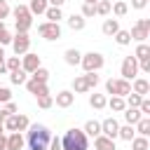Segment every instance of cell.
Segmentation results:
<instances>
[{
    "label": "cell",
    "instance_id": "6da1fadb",
    "mask_svg": "<svg viewBox=\"0 0 150 150\" xmlns=\"http://www.w3.org/2000/svg\"><path fill=\"white\" fill-rule=\"evenodd\" d=\"M28 148L30 150H47L49 141H52V134L45 124H30L28 127Z\"/></svg>",
    "mask_w": 150,
    "mask_h": 150
},
{
    "label": "cell",
    "instance_id": "7a4b0ae2",
    "mask_svg": "<svg viewBox=\"0 0 150 150\" xmlns=\"http://www.w3.org/2000/svg\"><path fill=\"white\" fill-rule=\"evenodd\" d=\"M63 150H87V136L82 129H68L66 136L61 138Z\"/></svg>",
    "mask_w": 150,
    "mask_h": 150
},
{
    "label": "cell",
    "instance_id": "3957f363",
    "mask_svg": "<svg viewBox=\"0 0 150 150\" xmlns=\"http://www.w3.org/2000/svg\"><path fill=\"white\" fill-rule=\"evenodd\" d=\"M30 23H33V14L28 12V7H26V5H16V9H14V26H16V33H28Z\"/></svg>",
    "mask_w": 150,
    "mask_h": 150
},
{
    "label": "cell",
    "instance_id": "277c9868",
    "mask_svg": "<svg viewBox=\"0 0 150 150\" xmlns=\"http://www.w3.org/2000/svg\"><path fill=\"white\" fill-rule=\"evenodd\" d=\"M80 63H82V68H84L87 73H96L98 68H103V54H98V52H87V54H82Z\"/></svg>",
    "mask_w": 150,
    "mask_h": 150
},
{
    "label": "cell",
    "instance_id": "5b68a950",
    "mask_svg": "<svg viewBox=\"0 0 150 150\" xmlns=\"http://www.w3.org/2000/svg\"><path fill=\"white\" fill-rule=\"evenodd\" d=\"M105 91L112 94V96H122V98H124L127 94H131V84H129L127 80H122V77H120V80H112V77H110V80L105 82Z\"/></svg>",
    "mask_w": 150,
    "mask_h": 150
},
{
    "label": "cell",
    "instance_id": "8992f818",
    "mask_svg": "<svg viewBox=\"0 0 150 150\" xmlns=\"http://www.w3.org/2000/svg\"><path fill=\"white\" fill-rule=\"evenodd\" d=\"M38 33L45 38V40H59L61 38V26L59 23H52V21H42L38 26Z\"/></svg>",
    "mask_w": 150,
    "mask_h": 150
},
{
    "label": "cell",
    "instance_id": "52a82bcc",
    "mask_svg": "<svg viewBox=\"0 0 150 150\" xmlns=\"http://www.w3.org/2000/svg\"><path fill=\"white\" fill-rule=\"evenodd\" d=\"M9 45H12V49H14L16 56H23L28 52V47H30V38H28V33H16Z\"/></svg>",
    "mask_w": 150,
    "mask_h": 150
},
{
    "label": "cell",
    "instance_id": "ba28073f",
    "mask_svg": "<svg viewBox=\"0 0 150 150\" xmlns=\"http://www.w3.org/2000/svg\"><path fill=\"white\" fill-rule=\"evenodd\" d=\"M148 33H150V19H138V23L129 30L131 40H138V42H143L148 38Z\"/></svg>",
    "mask_w": 150,
    "mask_h": 150
},
{
    "label": "cell",
    "instance_id": "9c48e42d",
    "mask_svg": "<svg viewBox=\"0 0 150 150\" xmlns=\"http://www.w3.org/2000/svg\"><path fill=\"white\" fill-rule=\"evenodd\" d=\"M138 75V61L134 59V56H124V61H122V80H134Z\"/></svg>",
    "mask_w": 150,
    "mask_h": 150
},
{
    "label": "cell",
    "instance_id": "30bf717a",
    "mask_svg": "<svg viewBox=\"0 0 150 150\" xmlns=\"http://www.w3.org/2000/svg\"><path fill=\"white\" fill-rule=\"evenodd\" d=\"M40 68V56L38 54H33V52H26L23 56H21V70H26V73H35Z\"/></svg>",
    "mask_w": 150,
    "mask_h": 150
},
{
    "label": "cell",
    "instance_id": "8fae6325",
    "mask_svg": "<svg viewBox=\"0 0 150 150\" xmlns=\"http://www.w3.org/2000/svg\"><path fill=\"white\" fill-rule=\"evenodd\" d=\"M117 131H120V124H117V120H115V117H108V120H103V122H101V134H103V136L115 138V136H117Z\"/></svg>",
    "mask_w": 150,
    "mask_h": 150
},
{
    "label": "cell",
    "instance_id": "7c38bea8",
    "mask_svg": "<svg viewBox=\"0 0 150 150\" xmlns=\"http://www.w3.org/2000/svg\"><path fill=\"white\" fill-rule=\"evenodd\" d=\"M26 89H28L30 94H35V96H45V94H49L47 84H42V82H35L33 77H30V80H26Z\"/></svg>",
    "mask_w": 150,
    "mask_h": 150
},
{
    "label": "cell",
    "instance_id": "4fadbf2b",
    "mask_svg": "<svg viewBox=\"0 0 150 150\" xmlns=\"http://www.w3.org/2000/svg\"><path fill=\"white\" fill-rule=\"evenodd\" d=\"M73 101H75V94H73V91H59L56 98H54V103H56L59 108H70Z\"/></svg>",
    "mask_w": 150,
    "mask_h": 150
},
{
    "label": "cell",
    "instance_id": "5bb4252c",
    "mask_svg": "<svg viewBox=\"0 0 150 150\" xmlns=\"http://www.w3.org/2000/svg\"><path fill=\"white\" fill-rule=\"evenodd\" d=\"M94 148H96V150H117V148H115V141L108 138V136H103V134H98V136L94 138Z\"/></svg>",
    "mask_w": 150,
    "mask_h": 150
},
{
    "label": "cell",
    "instance_id": "9a60e30c",
    "mask_svg": "<svg viewBox=\"0 0 150 150\" xmlns=\"http://www.w3.org/2000/svg\"><path fill=\"white\" fill-rule=\"evenodd\" d=\"M23 136L19 134V131H12L9 136H7V150H21L23 148Z\"/></svg>",
    "mask_w": 150,
    "mask_h": 150
},
{
    "label": "cell",
    "instance_id": "2e32d148",
    "mask_svg": "<svg viewBox=\"0 0 150 150\" xmlns=\"http://www.w3.org/2000/svg\"><path fill=\"white\" fill-rule=\"evenodd\" d=\"M150 91V82L143 77H134V94H138L141 98H145V94Z\"/></svg>",
    "mask_w": 150,
    "mask_h": 150
},
{
    "label": "cell",
    "instance_id": "e0dca14e",
    "mask_svg": "<svg viewBox=\"0 0 150 150\" xmlns=\"http://www.w3.org/2000/svg\"><path fill=\"white\" fill-rule=\"evenodd\" d=\"M122 112H124V120H127V124H131V127H134V124H136V122L143 117L138 108H124Z\"/></svg>",
    "mask_w": 150,
    "mask_h": 150
},
{
    "label": "cell",
    "instance_id": "ac0fdd59",
    "mask_svg": "<svg viewBox=\"0 0 150 150\" xmlns=\"http://www.w3.org/2000/svg\"><path fill=\"white\" fill-rule=\"evenodd\" d=\"M84 136H91V138H96L98 134H101V122H96V120H89L87 124H84Z\"/></svg>",
    "mask_w": 150,
    "mask_h": 150
},
{
    "label": "cell",
    "instance_id": "d6986e66",
    "mask_svg": "<svg viewBox=\"0 0 150 150\" xmlns=\"http://www.w3.org/2000/svg\"><path fill=\"white\" fill-rule=\"evenodd\" d=\"M68 28H73V30H82V28H84V16L73 12V14L68 16Z\"/></svg>",
    "mask_w": 150,
    "mask_h": 150
},
{
    "label": "cell",
    "instance_id": "ffe728a7",
    "mask_svg": "<svg viewBox=\"0 0 150 150\" xmlns=\"http://www.w3.org/2000/svg\"><path fill=\"white\" fill-rule=\"evenodd\" d=\"M101 30H103V35H115V33L120 30L117 19H105V21H103V26H101Z\"/></svg>",
    "mask_w": 150,
    "mask_h": 150
},
{
    "label": "cell",
    "instance_id": "44dd1931",
    "mask_svg": "<svg viewBox=\"0 0 150 150\" xmlns=\"http://www.w3.org/2000/svg\"><path fill=\"white\" fill-rule=\"evenodd\" d=\"M134 59L141 63V61H148L150 59V47L145 45V42H138V47H136V54H134Z\"/></svg>",
    "mask_w": 150,
    "mask_h": 150
},
{
    "label": "cell",
    "instance_id": "7402d4cb",
    "mask_svg": "<svg viewBox=\"0 0 150 150\" xmlns=\"http://www.w3.org/2000/svg\"><path fill=\"white\" fill-rule=\"evenodd\" d=\"M49 7V2L47 0H30V5H28V12L30 14H45V9Z\"/></svg>",
    "mask_w": 150,
    "mask_h": 150
},
{
    "label": "cell",
    "instance_id": "603a6c76",
    "mask_svg": "<svg viewBox=\"0 0 150 150\" xmlns=\"http://www.w3.org/2000/svg\"><path fill=\"white\" fill-rule=\"evenodd\" d=\"M105 103H108V98H105L103 94H91V96H89V105L96 108V110H103Z\"/></svg>",
    "mask_w": 150,
    "mask_h": 150
},
{
    "label": "cell",
    "instance_id": "cb8c5ba5",
    "mask_svg": "<svg viewBox=\"0 0 150 150\" xmlns=\"http://www.w3.org/2000/svg\"><path fill=\"white\" fill-rule=\"evenodd\" d=\"M63 59H66V63H68V66H77V63H80V59H82V54H80L77 49H66Z\"/></svg>",
    "mask_w": 150,
    "mask_h": 150
},
{
    "label": "cell",
    "instance_id": "d4e9b609",
    "mask_svg": "<svg viewBox=\"0 0 150 150\" xmlns=\"http://www.w3.org/2000/svg\"><path fill=\"white\" fill-rule=\"evenodd\" d=\"M105 105H110V110H112V112H122V110L127 108V103H124V98H122V96H112Z\"/></svg>",
    "mask_w": 150,
    "mask_h": 150
},
{
    "label": "cell",
    "instance_id": "484cf974",
    "mask_svg": "<svg viewBox=\"0 0 150 150\" xmlns=\"http://www.w3.org/2000/svg\"><path fill=\"white\" fill-rule=\"evenodd\" d=\"M45 16H47L52 23H59V19H63L61 7H47V9H45Z\"/></svg>",
    "mask_w": 150,
    "mask_h": 150
},
{
    "label": "cell",
    "instance_id": "4316f807",
    "mask_svg": "<svg viewBox=\"0 0 150 150\" xmlns=\"http://www.w3.org/2000/svg\"><path fill=\"white\" fill-rule=\"evenodd\" d=\"M9 80H12V84H26V80H28V73L19 68V70L9 73Z\"/></svg>",
    "mask_w": 150,
    "mask_h": 150
},
{
    "label": "cell",
    "instance_id": "83f0119b",
    "mask_svg": "<svg viewBox=\"0 0 150 150\" xmlns=\"http://www.w3.org/2000/svg\"><path fill=\"white\" fill-rule=\"evenodd\" d=\"M136 131L148 138V134H150V120H148V117H141V120L136 122Z\"/></svg>",
    "mask_w": 150,
    "mask_h": 150
},
{
    "label": "cell",
    "instance_id": "f1b7e54d",
    "mask_svg": "<svg viewBox=\"0 0 150 150\" xmlns=\"http://www.w3.org/2000/svg\"><path fill=\"white\" fill-rule=\"evenodd\" d=\"M30 77H33L35 82H42V84H47V80H49V70L40 66V68H38V70H35V73H33Z\"/></svg>",
    "mask_w": 150,
    "mask_h": 150
},
{
    "label": "cell",
    "instance_id": "f546056e",
    "mask_svg": "<svg viewBox=\"0 0 150 150\" xmlns=\"http://www.w3.org/2000/svg\"><path fill=\"white\" fill-rule=\"evenodd\" d=\"M117 136H120V138H124V141H131V138L136 136V131H134V127H131V124H124V127H120Z\"/></svg>",
    "mask_w": 150,
    "mask_h": 150
},
{
    "label": "cell",
    "instance_id": "4dcf8cb0",
    "mask_svg": "<svg viewBox=\"0 0 150 150\" xmlns=\"http://www.w3.org/2000/svg\"><path fill=\"white\" fill-rule=\"evenodd\" d=\"M131 150H148V138L145 136H134L131 138Z\"/></svg>",
    "mask_w": 150,
    "mask_h": 150
},
{
    "label": "cell",
    "instance_id": "1f68e13d",
    "mask_svg": "<svg viewBox=\"0 0 150 150\" xmlns=\"http://www.w3.org/2000/svg\"><path fill=\"white\" fill-rule=\"evenodd\" d=\"M5 66H7V73L19 70V68H21V56H9V59L5 61Z\"/></svg>",
    "mask_w": 150,
    "mask_h": 150
},
{
    "label": "cell",
    "instance_id": "d6a6232c",
    "mask_svg": "<svg viewBox=\"0 0 150 150\" xmlns=\"http://www.w3.org/2000/svg\"><path fill=\"white\" fill-rule=\"evenodd\" d=\"M73 89H75L77 94L89 91V87H87V82H84V75H80V77H75V80H73Z\"/></svg>",
    "mask_w": 150,
    "mask_h": 150
},
{
    "label": "cell",
    "instance_id": "836d02e7",
    "mask_svg": "<svg viewBox=\"0 0 150 150\" xmlns=\"http://www.w3.org/2000/svg\"><path fill=\"white\" fill-rule=\"evenodd\" d=\"M94 7H96V14H101V16L110 14V0H98Z\"/></svg>",
    "mask_w": 150,
    "mask_h": 150
},
{
    "label": "cell",
    "instance_id": "e575fe53",
    "mask_svg": "<svg viewBox=\"0 0 150 150\" xmlns=\"http://www.w3.org/2000/svg\"><path fill=\"white\" fill-rule=\"evenodd\" d=\"M110 9H112V14H115V16H124V14L129 12L127 2H122V0H120V2H115V5H110Z\"/></svg>",
    "mask_w": 150,
    "mask_h": 150
},
{
    "label": "cell",
    "instance_id": "d590c367",
    "mask_svg": "<svg viewBox=\"0 0 150 150\" xmlns=\"http://www.w3.org/2000/svg\"><path fill=\"white\" fill-rule=\"evenodd\" d=\"M9 42H12V35H9L7 26L0 21V47H5V45H9Z\"/></svg>",
    "mask_w": 150,
    "mask_h": 150
},
{
    "label": "cell",
    "instance_id": "8d00e7d4",
    "mask_svg": "<svg viewBox=\"0 0 150 150\" xmlns=\"http://www.w3.org/2000/svg\"><path fill=\"white\" fill-rule=\"evenodd\" d=\"M115 40H117V45H129V42H131V35H129V30H122V28H120V30L115 33Z\"/></svg>",
    "mask_w": 150,
    "mask_h": 150
},
{
    "label": "cell",
    "instance_id": "74e56055",
    "mask_svg": "<svg viewBox=\"0 0 150 150\" xmlns=\"http://www.w3.org/2000/svg\"><path fill=\"white\" fill-rule=\"evenodd\" d=\"M38 105H40L42 110H47V108H52V105H54V98H52L49 94H45V96H38Z\"/></svg>",
    "mask_w": 150,
    "mask_h": 150
},
{
    "label": "cell",
    "instance_id": "f35d334b",
    "mask_svg": "<svg viewBox=\"0 0 150 150\" xmlns=\"http://www.w3.org/2000/svg\"><path fill=\"white\" fill-rule=\"evenodd\" d=\"M30 127V120L26 115H16V131H26Z\"/></svg>",
    "mask_w": 150,
    "mask_h": 150
},
{
    "label": "cell",
    "instance_id": "ab89813d",
    "mask_svg": "<svg viewBox=\"0 0 150 150\" xmlns=\"http://www.w3.org/2000/svg\"><path fill=\"white\" fill-rule=\"evenodd\" d=\"M2 129H7V131H16V115H7L5 122H2Z\"/></svg>",
    "mask_w": 150,
    "mask_h": 150
},
{
    "label": "cell",
    "instance_id": "60d3db41",
    "mask_svg": "<svg viewBox=\"0 0 150 150\" xmlns=\"http://www.w3.org/2000/svg\"><path fill=\"white\" fill-rule=\"evenodd\" d=\"M84 82H87V87L91 89V87H96V84L101 82V77H98L96 73H87V75H84Z\"/></svg>",
    "mask_w": 150,
    "mask_h": 150
},
{
    "label": "cell",
    "instance_id": "b9f144b4",
    "mask_svg": "<svg viewBox=\"0 0 150 150\" xmlns=\"http://www.w3.org/2000/svg\"><path fill=\"white\" fill-rule=\"evenodd\" d=\"M94 14H96V7H94L91 2H84V5H82V16L87 19V16H94Z\"/></svg>",
    "mask_w": 150,
    "mask_h": 150
},
{
    "label": "cell",
    "instance_id": "7bdbcfd3",
    "mask_svg": "<svg viewBox=\"0 0 150 150\" xmlns=\"http://www.w3.org/2000/svg\"><path fill=\"white\" fill-rule=\"evenodd\" d=\"M0 110H2L5 115H16V110H19V108H16V103L7 101V103H5V108H0Z\"/></svg>",
    "mask_w": 150,
    "mask_h": 150
},
{
    "label": "cell",
    "instance_id": "ee69618b",
    "mask_svg": "<svg viewBox=\"0 0 150 150\" xmlns=\"http://www.w3.org/2000/svg\"><path fill=\"white\" fill-rule=\"evenodd\" d=\"M7 101H12V91L7 87H0V103H7Z\"/></svg>",
    "mask_w": 150,
    "mask_h": 150
},
{
    "label": "cell",
    "instance_id": "f6af8a7d",
    "mask_svg": "<svg viewBox=\"0 0 150 150\" xmlns=\"http://www.w3.org/2000/svg\"><path fill=\"white\" fill-rule=\"evenodd\" d=\"M138 110H141V115L145 117V115H150V101L148 98H143L141 101V105H138Z\"/></svg>",
    "mask_w": 150,
    "mask_h": 150
},
{
    "label": "cell",
    "instance_id": "bcb514c9",
    "mask_svg": "<svg viewBox=\"0 0 150 150\" xmlns=\"http://www.w3.org/2000/svg\"><path fill=\"white\" fill-rule=\"evenodd\" d=\"M7 14H9V5H7V0H0V21L7 19Z\"/></svg>",
    "mask_w": 150,
    "mask_h": 150
},
{
    "label": "cell",
    "instance_id": "7dc6e473",
    "mask_svg": "<svg viewBox=\"0 0 150 150\" xmlns=\"http://www.w3.org/2000/svg\"><path fill=\"white\" fill-rule=\"evenodd\" d=\"M49 150H63V148H61V138H59V136H54V138L49 141Z\"/></svg>",
    "mask_w": 150,
    "mask_h": 150
},
{
    "label": "cell",
    "instance_id": "c3c4849f",
    "mask_svg": "<svg viewBox=\"0 0 150 150\" xmlns=\"http://www.w3.org/2000/svg\"><path fill=\"white\" fill-rule=\"evenodd\" d=\"M148 5V0H131V7H136V9H143Z\"/></svg>",
    "mask_w": 150,
    "mask_h": 150
},
{
    "label": "cell",
    "instance_id": "681fc988",
    "mask_svg": "<svg viewBox=\"0 0 150 150\" xmlns=\"http://www.w3.org/2000/svg\"><path fill=\"white\" fill-rule=\"evenodd\" d=\"M0 150H7V136L0 134Z\"/></svg>",
    "mask_w": 150,
    "mask_h": 150
},
{
    "label": "cell",
    "instance_id": "f907efd6",
    "mask_svg": "<svg viewBox=\"0 0 150 150\" xmlns=\"http://www.w3.org/2000/svg\"><path fill=\"white\" fill-rule=\"evenodd\" d=\"M47 2H49V7H61L66 0H47Z\"/></svg>",
    "mask_w": 150,
    "mask_h": 150
},
{
    "label": "cell",
    "instance_id": "816d5d0a",
    "mask_svg": "<svg viewBox=\"0 0 150 150\" xmlns=\"http://www.w3.org/2000/svg\"><path fill=\"white\" fill-rule=\"evenodd\" d=\"M7 73V66H5V59H0V75Z\"/></svg>",
    "mask_w": 150,
    "mask_h": 150
},
{
    "label": "cell",
    "instance_id": "f5cc1de1",
    "mask_svg": "<svg viewBox=\"0 0 150 150\" xmlns=\"http://www.w3.org/2000/svg\"><path fill=\"white\" fill-rule=\"evenodd\" d=\"M5 117H7V115H5L2 110H0V127H2V122H5Z\"/></svg>",
    "mask_w": 150,
    "mask_h": 150
},
{
    "label": "cell",
    "instance_id": "db71d44e",
    "mask_svg": "<svg viewBox=\"0 0 150 150\" xmlns=\"http://www.w3.org/2000/svg\"><path fill=\"white\" fill-rule=\"evenodd\" d=\"M0 59H5V49L2 47H0Z\"/></svg>",
    "mask_w": 150,
    "mask_h": 150
},
{
    "label": "cell",
    "instance_id": "11a10c76",
    "mask_svg": "<svg viewBox=\"0 0 150 150\" xmlns=\"http://www.w3.org/2000/svg\"><path fill=\"white\" fill-rule=\"evenodd\" d=\"M84 2H91V5H96V2H98V0H84Z\"/></svg>",
    "mask_w": 150,
    "mask_h": 150
},
{
    "label": "cell",
    "instance_id": "9f6ffc18",
    "mask_svg": "<svg viewBox=\"0 0 150 150\" xmlns=\"http://www.w3.org/2000/svg\"><path fill=\"white\" fill-rule=\"evenodd\" d=\"M0 134H2V127H0Z\"/></svg>",
    "mask_w": 150,
    "mask_h": 150
}]
</instances>
